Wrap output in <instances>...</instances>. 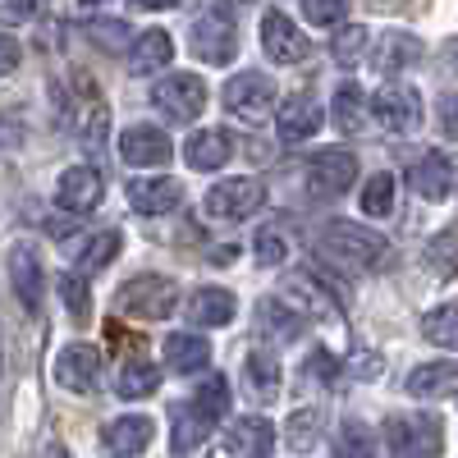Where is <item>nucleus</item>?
<instances>
[{
  "label": "nucleus",
  "instance_id": "1",
  "mask_svg": "<svg viewBox=\"0 0 458 458\" xmlns=\"http://www.w3.org/2000/svg\"><path fill=\"white\" fill-rule=\"evenodd\" d=\"M317 257H326L330 266H344V271H376L390 257V243H386V234H376L367 225L326 220L317 234Z\"/></svg>",
  "mask_w": 458,
  "mask_h": 458
},
{
  "label": "nucleus",
  "instance_id": "2",
  "mask_svg": "<svg viewBox=\"0 0 458 458\" xmlns=\"http://www.w3.org/2000/svg\"><path fill=\"white\" fill-rule=\"evenodd\" d=\"M386 445H390V458H440L445 427L431 412H399L386 422Z\"/></svg>",
  "mask_w": 458,
  "mask_h": 458
},
{
  "label": "nucleus",
  "instance_id": "3",
  "mask_svg": "<svg viewBox=\"0 0 458 458\" xmlns=\"http://www.w3.org/2000/svg\"><path fill=\"white\" fill-rule=\"evenodd\" d=\"M371 120L394 133V138H408L422 129L427 110H422V92H417L412 83H386L376 97H371Z\"/></svg>",
  "mask_w": 458,
  "mask_h": 458
},
{
  "label": "nucleus",
  "instance_id": "4",
  "mask_svg": "<svg viewBox=\"0 0 458 458\" xmlns=\"http://www.w3.org/2000/svg\"><path fill=\"white\" fill-rule=\"evenodd\" d=\"M225 110L234 114V120H243V124L266 120V114L276 110V83H271V73H261V69L234 73V79L225 83Z\"/></svg>",
  "mask_w": 458,
  "mask_h": 458
},
{
  "label": "nucleus",
  "instance_id": "5",
  "mask_svg": "<svg viewBox=\"0 0 458 458\" xmlns=\"http://www.w3.org/2000/svg\"><path fill=\"white\" fill-rule=\"evenodd\" d=\"M120 312L124 317H138V321H165L170 312H174V302H179V289H174V280H165V276H138V280H129L124 289H120Z\"/></svg>",
  "mask_w": 458,
  "mask_h": 458
},
{
  "label": "nucleus",
  "instance_id": "6",
  "mask_svg": "<svg viewBox=\"0 0 458 458\" xmlns=\"http://www.w3.org/2000/svg\"><path fill=\"white\" fill-rule=\"evenodd\" d=\"M151 106L161 114H170L174 124H188V120H198L202 106H207V83L198 73H165V79L151 88Z\"/></svg>",
  "mask_w": 458,
  "mask_h": 458
},
{
  "label": "nucleus",
  "instance_id": "7",
  "mask_svg": "<svg viewBox=\"0 0 458 458\" xmlns=\"http://www.w3.org/2000/svg\"><path fill=\"white\" fill-rule=\"evenodd\" d=\"M261 207H266V188H261V179H248V174L220 179L207 193V216H216V220H248Z\"/></svg>",
  "mask_w": 458,
  "mask_h": 458
},
{
  "label": "nucleus",
  "instance_id": "8",
  "mask_svg": "<svg viewBox=\"0 0 458 458\" xmlns=\"http://www.w3.org/2000/svg\"><path fill=\"white\" fill-rule=\"evenodd\" d=\"M353 179H358V157H353V151H344V147L317 151L312 165H308L312 198H344L353 188Z\"/></svg>",
  "mask_w": 458,
  "mask_h": 458
},
{
  "label": "nucleus",
  "instance_id": "9",
  "mask_svg": "<svg viewBox=\"0 0 458 458\" xmlns=\"http://www.w3.org/2000/svg\"><path fill=\"white\" fill-rule=\"evenodd\" d=\"M261 47H266V55H271L276 64H302L312 55L308 32H302L284 10H266L261 14Z\"/></svg>",
  "mask_w": 458,
  "mask_h": 458
},
{
  "label": "nucleus",
  "instance_id": "10",
  "mask_svg": "<svg viewBox=\"0 0 458 458\" xmlns=\"http://www.w3.org/2000/svg\"><path fill=\"white\" fill-rule=\"evenodd\" d=\"M188 42H193V51H198L202 64H229V60H234V51H239L234 19L220 14V10H211V14H202V19L193 23Z\"/></svg>",
  "mask_w": 458,
  "mask_h": 458
},
{
  "label": "nucleus",
  "instance_id": "11",
  "mask_svg": "<svg viewBox=\"0 0 458 458\" xmlns=\"http://www.w3.org/2000/svg\"><path fill=\"white\" fill-rule=\"evenodd\" d=\"M101 380V353L92 344H69L55 353V386L73 390V394H92Z\"/></svg>",
  "mask_w": 458,
  "mask_h": 458
},
{
  "label": "nucleus",
  "instance_id": "12",
  "mask_svg": "<svg viewBox=\"0 0 458 458\" xmlns=\"http://www.w3.org/2000/svg\"><path fill=\"white\" fill-rule=\"evenodd\" d=\"M321 124H326V114H321V101L312 92H293L280 101V114H276L280 142H308L321 133Z\"/></svg>",
  "mask_w": 458,
  "mask_h": 458
},
{
  "label": "nucleus",
  "instance_id": "13",
  "mask_svg": "<svg viewBox=\"0 0 458 458\" xmlns=\"http://www.w3.org/2000/svg\"><path fill=\"white\" fill-rule=\"evenodd\" d=\"M124 193H129V207L138 216H170L183 202V183L165 179V174H138V179H129Z\"/></svg>",
  "mask_w": 458,
  "mask_h": 458
},
{
  "label": "nucleus",
  "instance_id": "14",
  "mask_svg": "<svg viewBox=\"0 0 458 458\" xmlns=\"http://www.w3.org/2000/svg\"><path fill=\"white\" fill-rule=\"evenodd\" d=\"M120 157L124 165H138V170H151V165H165L174 157V142L165 129L157 124H133L120 133Z\"/></svg>",
  "mask_w": 458,
  "mask_h": 458
},
{
  "label": "nucleus",
  "instance_id": "15",
  "mask_svg": "<svg viewBox=\"0 0 458 458\" xmlns=\"http://www.w3.org/2000/svg\"><path fill=\"white\" fill-rule=\"evenodd\" d=\"M408 183H412V193L417 198H427V202H445L454 193V161L445 157V151H422V157L412 161L408 170Z\"/></svg>",
  "mask_w": 458,
  "mask_h": 458
},
{
  "label": "nucleus",
  "instance_id": "16",
  "mask_svg": "<svg viewBox=\"0 0 458 458\" xmlns=\"http://www.w3.org/2000/svg\"><path fill=\"white\" fill-rule=\"evenodd\" d=\"M101 174L92 170V165H73V170H64L60 174V183H55V202H60V211H69V216H88L97 202H101Z\"/></svg>",
  "mask_w": 458,
  "mask_h": 458
},
{
  "label": "nucleus",
  "instance_id": "17",
  "mask_svg": "<svg viewBox=\"0 0 458 458\" xmlns=\"http://www.w3.org/2000/svg\"><path fill=\"white\" fill-rule=\"evenodd\" d=\"M10 280H14V293L28 312H42V298H47V276H42V261L28 243H14L10 248Z\"/></svg>",
  "mask_w": 458,
  "mask_h": 458
},
{
  "label": "nucleus",
  "instance_id": "18",
  "mask_svg": "<svg viewBox=\"0 0 458 458\" xmlns=\"http://www.w3.org/2000/svg\"><path fill=\"white\" fill-rule=\"evenodd\" d=\"M225 449L234 454V458H271L276 427L266 422V417H239V422L225 431Z\"/></svg>",
  "mask_w": 458,
  "mask_h": 458
},
{
  "label": "nucleus",
  "instance_id": "19",
  "mask_svg": "<svg viewBox=\"0 0 458 458\" xmlns=\"http://www.w3.org/2000/svg\"><path fill=\"white\" fill-rule=\"evenodd\" d=\"M234 312H239L234 293L216 289V284L193 289V293H188V302H183V317L193 321V326H229V321H234Z\"/></svg>",
  "mask_w": 458,
  "mask_h": 458
},
{
  "label": "nucleus",
  "instance_id": "20",
  "mask_svg": "<svg viewBox=\"0 0 458 458\" xmlns=\"http://www.w3.org/2000/svg\"><path fill=\"white\" fill-rule=\"evenodd\" d=\"M284 298L293 302V308H298L302 317H326V321H335V317H339V302L330 298V289H321V280H317L312 271L289 276V280H284Z\"/></svg>",
  "mask_w": 458,
  "mask_h": 458
},
{
  "label": "nucleus",
  "instance_id": "21",
  "mask_svg": "<svg viewBox=\"0 0 458 458\" xmlns=\"http://www.w3.org/2000/svg\"><path fill=\"white\" fill-rule=\"evenodd\" d=\"M151 417H114V422L101 431V445H106V454L110 458H133V454H142L147 445H151Z\"/></svg>",
  "mask_w": 458,
  "mask_h": 458
},
{
  "label": "nucleus",
  "instance_id": "22",
  "mask_svg": "<svg viewBox=\"0 0 458 458\" xmlns=\"http://www.w3.org/2000/svg\"><path fill=\"white\" fill-rule=\"evenodd\" d=\"M229 157H234V142H229L225 129H202V133L188 138V147H183L188 170H198V174H211V170L229 165Z\"/></svg>",
  "mask_w": 458,
  "mask_h": 458
},
{
  "label": "nucleus",
  "instance_id": "23",
  "mask_svg": "<svg viewBox=\"0 0 458 458\" xmlns=\"http://www.w3.org/2000/svg\"><path fill=\"white\" fill-rule=\"evenodd\" d=\"M257 326L261 335H271V339H298L302 330H308V317H302L289 298H261L257 302Z\"/></svg>",
  "mask_w": 458,
  "mask_h": 458
},
{
  "label": "nucleus",
  "instance_id": "24",
  "mask_svg": "<svg viewBox=\"0 0 458 458\" xmlns=\"http://www.w3.org/2000/svg\"><path fill=\"white\" fill-rule=\"evenodd\" d=\"M165 367H170L174 376H198V371H207V367H211V344H207L202 335H188V330L170 335V339H165Z\"/></svg>",
  "mask_w": 458,
  "mask_h": 458
},
{
  "label": "nucleus",
  "instance_id": "25",
  "mask_svg": "<svg viewBox=\"0 0 458 458\" xmlns=\"http://www.w3.org/2000/svg\"><path fill=\"white\" fill-rule=\"evenodd\" d=\"M417 60H422V42H417L412 32H386L376 47V73H386V79H394V73L412 69Z\"/></svg>",
  "mask_w": 458,
  "mask_h": 458
},
{
  "label": "nucleus",
  "instance_id": "26",
  "mask_svg": "<svg viewBox=\"0 0 458 458\" xmlns=\"http://www.w3.org/2000/svg\"><path fill=\"white\" fill-rule=\"evenodd\" d=\"M170 60H174V42H170V32H161V28H147L133 42V51H129V69L133 73H161Z\"/></svg>",
  "mask_w": 458,
  "mask_h": 458
},
{
  "label": "nucleus",
  "instance_id": "27",
  "mask_svg": "<svg viewBox=\"0 0 458 458\" xmlns=\"http://www.w3.org/2000/svg\"><path fill=\"white\" fill-rule=\"evenodd\" d=\"M243 386H248V394L257 399V403H271L276 394H280V362H276V353H248L243 358Z\"/></svg>",
  "mask_w": 458,
  "mask_h": 458
},
{
  "label": "nucleus",
  "instance_id": "28",
  "mask_svg": "<svg viewBox=\"0 0 458 458\" xmlns=\"http://www.w3.org/2000/svg\"><path fill=\"white\" fill-rule=\"evenodd\" d=\"M170 422H174V427H170V449H174L179 458H183V454H193V449H198V445L211 436V422H207V417L193 408V399H188V403H179Z\"/></svg>",
  "mask_w": 458,
  "mask_h": 458
},
{
  "label": "nucleus",
  "instance_id": "29",
  "mask_svg": "<svg viewBox=\"0 0 458 458\" xmlns=\"http://www.w3.org/2000/svg\"><path fill=\"white\" fill-rule=\"evenodd\" d=\"M367 114H371V101L362 97L358 83H344V88L335 92V101H330V120H335L339 133H362V129H367Z\"/></svg>",
  "mask_w": 458,
  "mask_h": 458
},
{
  "label": "nucleus",
  "instance_id": "30",
  "mask_svg": "<svg viewBox=\"0 0 458 458\" xmlns=\"http://www.w3.org/2000/svg\"><path fill=\"white\" fill-rule=\"evenodd\" d=\"M454 380H458V367L454 362H422V367H412L408 371V394L412 399H436V394H449L454 390Z\"/></svg>",
  "mask_w": 458,
  "mask_h": 458
},
{
  "label": "nucleus",
  "instance_id": "31",
  "mask_svg": "<svg viewBox=\"0 0 458 458\" xmlns=\"http://www.w3.org/2000/svg\"><path fill=\"white\" fill-rule=\"evenodd\" d=\"M161 390V371L157 362H147V358H129L120 367V380H114V394L120 399H147V394H157Z\"/></svg>",
  "mask_w": 458,
  "mask_h": 458
},
{
  "label": "nucleus",
  "instance_id": "32",
  "mask_svg": "<svg viewBox=\"0 0 458 458\" xmlns=\"http://www.w3.org/2000/svg\"><path fill=\"white\" fill-rule=\"evenodd\" d=\"M73 133H79V142H83L88 157H101V147H106V138H110V110H106V101L92 97V101L79 110V120H73Z\"/></svg>",
  "mask_w": 458,
  "mask_h": 458
},
{
  "label": "nucleus",
  "instance_id": "33",
  "mask_svg": "<svg viewBox=\"0 0 458 458\" xmlns=\"http://www.w3.org/2000/svg\"><path fill=\"white\" fill-rule=\"evenodd\" d=\"M114 257H120V234H114V229H97L88 243L73 248V266H79L83 276L101 271V266H110Z\"/></svg>",
  "mask_w": 458,
  "mask_h": 458
},
{
  "label": "nucleus",
  "instance_id": "34",
  "mask_svg": "<svg viewBox=\"0 0 458 458\" xmlns=\"http://www.w3.org/2000/svg\"><path fill=\"white\" fill-rule=\"evenodd\" d=\"M422 335L436 344V349H449L458 353V302H440L422 317Z\"/></svg>",
  "mask_w": 458,
  "mask_h": 458
},
{
  "label": "nucleus",
  "instance_id": "35",
  "mask_svg": "<svg viewBox=\"0 0 458 458\" xmlns=\"http://www.w3.org/2000/svg\"><path fill=\"white\" fill-rule=\"evenodd\" d=\"M394 193H399V179H394L390 170H380V174H371V179L362 183L358 207H362L371 220H380V216H390V211H394Z\"/></svg>",
  "mask_w": 458,
  "mask_h": 458
},
{
  "label": "nucleus",
  "instance_id": "36",
  "mask_svg": "<svg viewBox=\"0 0 458 458\" xmlns=\"http://www.w3.org/2000/svg\"><path fill=\"white\" fill-rule=\"evenodd\" d=\"M367 47H371V32H367L362 23H349V28H339V32H335V42H330V60H335L339 69H353V64H362Z\"/></svg>",
  "mask_w": 458,
  "mask_h": 458
},
{
  "label": "nucleus",
  "instance_id": "37",
  "mask_svg": "<svg viewBox=\"0 0 458 458\" xmlns=\"http://www.w3.org/2000/svg\"><path fill=\"white\" fill-rule=\"evenodd\" d=\"M317 440H321V412L317 408H298L284 422V445L298 449V454H308Z\"/></svg>",
  "mask_w": 458,
  "mask_h": 458
},
{
  "label": "nucleus",
  "instance_id": "38",
  "mask_svg": "<svg viewBox=\"0 0 458 458\" xmlns=\"http://www.w3.org/2000/svg\"><path fill=\"white\" fill-rule=\"evenodd\" d=\"M193 408L207 417L211 427L220 422V417L229 412V386H225V376H216V371H211V376L202 380V386H198V394H193Z\"/></svg>",
  "mask_w": 458,
  "mask_h": 458
},
{
  "label": "nucleus",
  "instance_id": "39",
  "mask_svg": "<svg viewBox=\"0 0 458 458\" xmlns=\"http://www.w3.org/2000/svg\"><path fill=\"white\" fill-rule=\"evenodd\" d=\"M335 458H376V440H371V431L358 422V417H349V422L339 427V436H335Z\"/></svg>",
  "mask_w": 458,
  "mask_h": 458
},
{
  "label": "nucleus",
  "instance_id": "40",
  "mask_svg": "<svg viewBox=\"0 0 458 458\" xmlns=\"http://www.w3.org/2000/svg\"><path fill=\"white\" fill-rule=\"evenodd\" d=\"M252 257H257V266H284V261H289L284 229H280V225H261L257 239H252Z\"/></svg>",
  "mask_w": 458,
  "mask_h": 458
},
{
  "label": "nucleus",
  "instance_id": "41",
  "mask_svg": "<svg viewBox=\"0 0 458 458\" xmlns=\"http://www.w3.org/2000/svg\"><path fill=\"white\" fill-rule=\"evenodd\" d=\"M60 298H64V308H69V317L73 321H88L92 317V293H88V276L83 271H64L60 276Z\"/></svg>",
  "mask_w": 458,
  "mask_h": 458
},
{
  "label": "nucleus",
  "instance_id": "42",
  "mask_svg": "<svg viewBox=\"0 0 458 458\" xmlns=\"http://www.w3.org/2000/svg\"><path fill=\"white\" fill-rule=\"evenodd\" d=\"M83 32L92 37L101 51H124V47H133V32H129V23H120V19H92Z\"/></svg>",
  "mask_w": 458,
  "mask_h": 458
},
{
  "label": "nucleus",
  "instance_id": "43",
  "mask_svg": "<svg viewBox=\"0 0 458 458\" xmlns=\"http://www.w3.org/2000/svg\"><path fill=\"white\" fill-rule=\"evenodd\" d=\"M298 10H302V19H308L312 28H335V23H344V14L353 10V0H298Z\"/></svg>",
  "mask_w": 458,
  "mask_h": 458
},
{
  "label": "nucleus",
  "instance_id": "44",
  "mask_svg": "<svg viewBox=\"0 0 458 458\" xmlns=\"http://www.w3.org/2000/svg\"><path fill=\"white\" fill-rule=\"evenodd\" d=\"M308 376H312V380H321V386H335V376H339V362H335V358H330V353L321 349V353H312V358H308Z\"/></svg>",
  "mask_w": 458,
  "mask_h": 458
},
{
  "label": "nucleus",
  "instance_id": "45",
  "mask_svg": "<svg viewBox=\"0 0 458 458\" xmlns=\"http://www.w3.org/2000/svg\"><path fill=\"white\" fill-rule=\"evenodd\" d=\"M19 60H23V47L14 42V37L0 32V79H5V73H14V69H19Z\"/></svg>",
  "mask_w": 458,
  "mask_h": 458
},
{
  "label": "nucleus",
  "instance_id": "46",
  "mask_svg": "<svg viewBox=\"0 0 458 458\" xmlns=\"http://www.w3.org/2000/svg\"><path fill=\"white\" fill-rule=\"evenodd\" d=\"M440 133L458 138V97H440Z\"/></svg>",
  "mask_w": 458,
  "mask_h": 458
},
{
  "label": "nucleus",
  "instance_id": "47",
  "mask_svg": "<svg viewBox=\"0 0 458 458\" xmlns=\"http://www.w3.org/2000/svg\"><path fill=\"white\" fill-rule=\"evenodd\" d=\"M0 14H5V19H32L37 14V0H10Z\"/></svg>",
  "mask_w": 458,
  "mask_h": 458
},
{
  "label": "nucleus",
  "instance_id": "48",
  "mask_svg": "<svg viewBox=\"0 0 458 458\" xmlns=\"http://www.w3.org/2000/svg\"><path fill=\"white\" fill-rule=\"evenodd\" d=\"M47 234L51 239H73V234H79V225H73V220H47Z\"/></svg>",
  "mask_w": 458,
  "mask_h": 458
},
{
  "label": "nucleus",
  "instance_id": "49",
  "mask_svg": "<svg viewBox=\"0 0 458 458\" xmlns=\"http://www.w3.org/2000/svg\"><path fill=\"white\" fill-rule=\"evenodd\" d=\"M248 5H257V0H216V10H220V14H229V19H234L239 10H248Z\"/></svg>",
  "mask_w": 458,
  "mask_h": 458
},
{
  "label": "nucleus",
  "instance_id": "50",
  "mask_svg": "<svg viewBox=\"0 0 458 458\" xmlns=\"http://www.w3.org/2000/svg\"><path fill=\"white\" fill-rule=\"evenodd\" d=\"M129 5H133V10H170L174 0H129Z\"/></svg>",
  "mask_w": 458,
  "mask_h": 458
},
{
  "label": "nucleus",
  "instance_id": "51",
  "mask_svg": "<svg viewBox=\"0 0 458 458\" xmlns=\"http://www.w3.org/2000/svg\"><path fill=\"white\" fill-rule=\"evenodd\" d=\"M42 458H69V454H64L60 445H47V454H42Z\"/></svg>",
  "mask_w": 458,
  "mask_h": 458
},
{
  "label": "nucleus",
  "instance_id": "52",
  "mask_svg": "<svg viewBox=\"0 0 458 458\" xmlns=\"http://www.w3.org/2000/svg\"><path fill=\"white\" fill-rule=\"evenodd\" d=\"M83 5H106V0H83Z\"/></svg>",
  "mask_w": 458,
  "mask_h": 458
},
{
  "label": "nucleus",
  "instance_id": "53",
  "mask_svg": "<svg viewBox=\"0 0 458 458\" xmlns=\"http://www.w3.org/2000/svg\"><path fill=\"white\" fill-rule=\"evenodd\" d=\"M454 73H458V51H454Z\"/></svg>",
  "mask_w": 458,
  "mask_h": 458
}]
</instances>
